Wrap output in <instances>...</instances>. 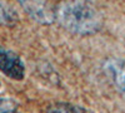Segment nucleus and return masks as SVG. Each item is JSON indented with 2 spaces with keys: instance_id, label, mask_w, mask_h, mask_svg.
<instances>
[{
  "instance_id": "f03ea898",
  "label": "nucleus",
  "mask_w": 125,
  "mask_h": 113,
  "mask_svg": "<svg viewBox=\"0 0 125 113\" xmlns=\"http://www.w3.org/2000/svg\"><path fill=\"white\" fill-rule=\"evenodd\" d=\"M0 70L9 78L21 80L25 75V67L23 60L11 50L0 47Z\"/></svg>"
},
{
  "instance_id": "7ed1b4c3",
  "label": "nucleus",
  "mask_w": 125,
  "mask_h": 113,
  "mask_svg": "<svg viewBox=\"0 0 125 113\" xmlns=\"http://www.w3.org/2000/svg\"><path fill=\"white\" fill-rule=\"evenodd\" d=\"M25 12L36 22L41 24L53 23L54 10H51L46 0H19Z\"/></svg>"
},
{
  "instance_id": "423d86ee",
  "label": "nucleus",
  "mask_w": 125,
  "mask_h": 113,
  "mask_svg": "<svg viewBox=\"0 0 125 113\" xmlns=\"http://www.w3.org/2000/svg\"><path fill=\"white\" fill-rule=\"evenodd\" d=\"M108 68H109L110 73H111V77L114 78V80H115V83L125 93V69H123L121 67H119L115 63L109 64Z\"/></svg>"
},
{
  "instance_id": "0eeeda50",
  "label": "nucleus",
  "mask_w": 125,
  "mask_h": 113,
  "mask_svg": "<svg viewBox=\"0 0 125 113\" xmlns=\"http://www.w3.org/2000/svg\"><path fill=\"white\" fill-rule=\"evenodd\" d=\"M18 108V103L9 97L0 96V113H14Z\"/></svg>"
},
{
  "instance_id": "f257e3e1",
  "label": "nucleus",
  "mask_w": 125,
  "mask_h": 113,
  "mask_svg": "<svg viewBox=\"0 0 125 113\" xmlns=\"http://www.w3.org/2000/svg\"><path fill=\"white\" fill-rule=\"evenodd\" d=\"M54 18L64 29L79 35L94 34L103 25L99 10L89 0H61L54 10Z\"/></svg>"
},
{
  "instance_id": "20e7f679",
  "label": "nucleus",
  "mask_w": 125,
  "mask_h": 113,
  "mask_svg": "<svg viewBox=\"0 0 125 113\" xmlns=\"http://www.w3.org/2000/svg\"><path fill=\"white\" fill-rule=\"evenodd\" d=\"M18 23V14L5 0H0V24L14 26Z\"/></svg>"
},
{
  "instance_id": "39448f33",
  "label": "nucleus",
  "mask_w": 125,
  "mask_h": 113,
  "mask_svg": "<svg viewBox=\"0 0 125 113\" xmlns=\"http://www.w3.org/2000/svg\"><path fill=\"white\" fill-rule=\"evenodd\" d=\"M48 113H93V112H90L84 107L74 106L70 103H56L49 107Z\"/></svg>"
}]
</instances>
